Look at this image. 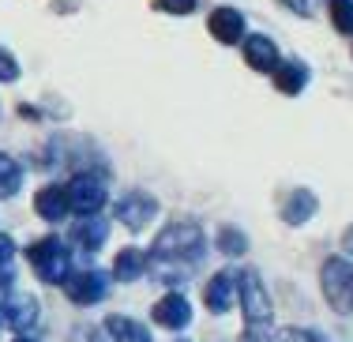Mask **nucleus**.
I'll return each mask as SVG.
<instances>
[{"mask_svg":"<svg viewBox=\"0 0 353 342\" xmlns=\"http://www.w3.org/2000/svg\"><path fill=\"white\" fill-rule=\"evenodd\" d=\"M237 294H241V274L233 271V267H225V271L214 274V279H207L203 305L211 308V312H230L233 301H237Z\"/></svg>","mask_w":353,"mask_h":342,"instance_id":"7","label":"nucleus"},{"mask_svg":"<svg viewBox=\"0 0 353 342\" xmlns=\"http://www.w3.org/2000/svg\"><path fill=\"white\" fill-rule=\"evenodd\" d=\"M150 316H154L158 328H170V331H181V328L192 323V308H188V301H184L181 294H165L162 301L150 308Z\"/></svg>","mask_w":353,"mask_h":342,"instance_id":"12","label":"nucleus"},{"mask_svg":"<svg viewBox=\"0 0 353 342\" xmlns=\"http://www.w3.org/2000/svg\"><path fill=\"white\" fill-rule=\"evenodd\" d=\"M342 245H346V252H350V256H353V226H350V230H346V237H342Z\"/></svg>","mask_w":353,"mask_h":342,"instance_id":"26","label":"nucleus"},{"mask_svg":"<svg viewBox=\"0 0 353 342\" xmlns=\"http://www.w3.org/2000/svg\"><path fill=\"white\" fill-rule=\"evenodd\" d=\"M0 312L15 331H30L38 323V301L30 294H4L0 297Z\"/></svg>","mask_w":353,"mask_h":342,"instance_id":"11","label":"nucleus"},{"mask_svg":"<svg viewBox=\"0 0 353 342\" xmlns=\"http://www.w3.org/2000/svg\"><path fill=\"white\" fill-rule=\"evenodd\" d=\"M64 290H68V297L75 305H98L109 294V274L94 271V267H90V271H75V274H68Z\"/></svg>","mask_w":353,"mask_h":342,"instance_id":"6","label":"nucleus"},{"mask_svg":"<svg viewBox=\"0 0 353 342\" xmlns=\"http://www.w3.org/2000/svg\"><path fill=\"white\" fill-rule=\"evenodd\" d=\"M19 342H30V339H19Z\"/></svg>","mask_w":353,"mask_h":342,"instance_id":"28","label":"nucleus"},{"mask_svg":"<svg viewBox=\"0 0 353 342\" xmlns=\"http://www.w3.org/2000/svg\"><path fill=\"white\" fill-rule=\"evenodd\" d=\"M245 61H248V68L252 72H259V76H271L274 68L282 64V57H279V46H274L267 34H248L245 38Z\"/></svg>","mask_w":353,"mask_h":342,"instance_id":"10","label":"nucleus"},{"mask_svg":"<svg viewBox=\"0 0 353 342\" xmlns=\"http://www.w3.org/2000/svg\"><path fill=\"white\" fill-rule=\"evenodd\" d=\"M27 260H30V267H34L38 279L53 282V286H64L68 274H72V252H68V245L57 241V237H41L38 245H30Z\"/></svg>","mask_w":353,"mask_h":342,"instance_id":"2","label":"nucleus"},{"mask_svg":"<svg viewBox=\"0 0 353 342\" xmlns=\"http://www.w3.org/2000/svg\"><path fill=\"white\" fill-rule=\"evenodd\" d=\"M316 196L308 188H297V192H290L285 196V203H282V219L290 222V226H301V222H308L316 214Z\"/></svg>","mask_w":353,"mask_h":342,"instance_id":"15","label":"nucleus"},{"mask_svg":"<svg viewBox=\"0 0 353 342\" xmlns=\"http://www.w3.org/2000/svg\"><path fill=\"white\" fill-rule=\"evenodd\" d=\"M19 185H23L19 162H15V158H8V154H0V196H15Z\"/></svg>","mask_w":353,"mask_h":342,"instance_id":"19","label":"nucleus"},{"mask_svg":"<svg viewBox=\"0 0 353 342\" xmlns=\"http://www.w3.org/2000/svg\"><path fill=\"white\" fill-rule=\"evenodd\" d=\"M113 211H117V219H121L128 230H143L158 214V203H154V196H147V192H128V196L117 199Z\"/></svg>","mask_w":353,"mask_h":342,"instance_id":"8","label":"nucleus"},{"mask_svg":"<svg viewBox=\"0 0 353 342\" xmlns=\"http://www.w3.org/2000/svg\"><path fill=\"white\" fill-rule=\"evenodd\" d=\"M331 4V23L342 34H353V0H327Z\"/></svg>","mask_w":353,"mask_h":342,"instance_id":"21","label":"nucleus"},{"mask_svg":"<svg viewBox=\"0 0 353 342\" xmlns=\"http://www.w3.org/2000/svg\"><path fill=\"white\" fill-rule=\"evenodd\" d=\"M109 237V222L98 219V214H79V222L72 226V241L83 248V252H98Z\"/></svg>","mask_w":353,"mask_h":342,"instance_id":"13","label":"nucleus"},{"mask_svg":"<svg viewBox=\"0 0 353 342\" xmlns=\"http://www.w3.org/2000/svg\"><path fill=\"white\" fill-rule=\"evenodd\" d=\"M12 79H19V61L0 46V83H12Z\"/></svg>","mask_w":353,"mask_h":342,"instance_id":"22","label":"nucleus"},{"mask_svg":"<svg viewBox=\"0 0 353 342\" xmlns=\"http://www.w3.org/2000/svg\"><path fill=\"white\" fill-rule=\"evenodd\" d=\"M274 76V87L282 90V94H301L305 90V83H308V64H301V61H282L279 68L271 72Z\"/></svg>","mask_w":353,"mask_h":342,"instance_id":"16","label":"nucleus"},{"mask_svg":"<svg viewBox=\"0 0 353 342\" xmlns=\"http://www.w3.org/2000/svg\"><path fill=\"white\" fill-rule=\"evenodd\" d=\"M248 248V237L241 233L237 226H222L218 230V252H225V256H241Z\"/></svg>","mask_w":353,"mask_h":342,"instance_id":"20","label":"nucleus"},{"mask_svg":"<svg viewBox=\"0 0 353 342\" xmlns=\"http://www.w3.org/2000/svg\"><path fill=\"white\" fill-rule=\"evenodd\" d=\"M12 260H15V245H12V237H4V233H0V279L12 271Z\"/></svg>","mask_w":353,"mask_h":342,"instance_id":"23","label":"nucleus"},{"mask_svg":"<svg viewBox=\"0 0 353 342\" xmlns=\"http://www.w3.org/2000/svg\"><path fill=\"white\" fill-rule=\"evenodd\" d=\"M158 8L170 15H188V12H196V0H158Z\"/></svg>","mask_w":353,"mask_h":342,"instance_id":"24","label":"nucleus"},{"mask_svg":"<svg viewBox=\"0 0 353 342\" xmlns=\"http://www.w3.org/2000/svg\"><path fill=\"white\" fill-rule=\"evenodd\" d=\"M143 271H147V256H143L139 248H121V252H117L113 274H117L121 282H136Z\"/></svg>","mask_w":353,"mask_h":342,"instance_id":"18","label":"nucleus"},{"mask_svg":"<svg viewBox=\"0 0 353 342\" xmlns=\"http://www.w3.org/2000/svg\"><path fill=\"white\" fill-rule=\"evenodd\" d=\"M207 237L203 230L196 226V222H173V226H165L162 233L154 237V248H150V256L154 260H196L199 252H203Z\"/></svg>","mask_w":353,"mask_h":342,"instance_id":"1","label":"nucleus"},{"mask_svg":"<svg viewBox=\"0 0 353 342\" xmlns=\"http://www.w3.org/2000/svg\"><path fill=\"white\" fill-rule=\"evenodd\" d=\"M105 331L113 335V342H150V331L143 323H136L132 316H109Z\"/></svg>","mask_w":353,"mask_h":342,"instance_id":"17","label":"nucleus"},{"mask_svg":"<svg viewBox=\"0 0 353 342\" xmlns=\"http://www.w3.org/2000/svg\"><path fill=\"white\" fill-rule=\"evenodd\" d=\"M319 282H323V297L334 312H353V263L342 260V256H331L319 271Z\"/></svg>","mask_w":353,"mask_h":342,"instance_id":"3","label":"nucleus"},{"mask_svg":"<svg viewBox=\"0 0 353 342\" xmlns=\"http://www.w3.org/2000/svg\"><path fill=\"white\" fill-rule=\"evenodd\" d=\"M282 4L297 15H312V0H282Z\"/></svg>","mask_w":353,"mask_h":342,"instance_id":"25","label":"nucleus"},{"mask_svg":"<svg viewBox=\"0 0 353 342\" xmlns=\"http://www.w3.org/2000/svg\"><path fill=\"white\" fill-rule=\"evenodd\" d=\"M241 308H245L248 331L271 328V297H267V286L259 282L256 271H245V274H241Z\"/></svg>","mask_w":353,"mask_h":342,"instance_id":"4","label":"nucleus"},{"mask_svg":"<svg viewBox=\"0 0 353 342\" xmlns=\"http://www.w3.org/2000/svg\"><path fill=\"white\" fill-rule=\"evenodd\" d=\"M68 203L75 214H98L105 207V185L98 177H90V173H79L68 185Z\"/></svg>","mask_w":353,"mask_h":342,"instance_id":"5","label":"nucleus"},{"mask_svg":"<svg viewBox=\"0 0 353 342\" xmlns=\"http://www.w3.org/2000/svg\"><path fill=\"white\" fill-rule=\"evenodd\" d=\"M34 211H38L46 222H61L64 214L72 211V203H68V188H57V185L41 188L38 196H34Z\"/></svg>","mask_w":353,"mask_h":342,"instance_id":"14","label":"nucleus"},{"mask_svg":"<svg viewBox=\"0 0 353 342\" xmlns=\"http://www.w3.org/2000/svg\"><path fill=\"white\" fill-rule=\"evenodd\" d=\"M83 335V331H79ZM83 342H98V331H87V335H83Z\"/></svg>","mask_w":353,"mask_h":342,"instance_id":"27","label":"nucleus"},{"mask_svg":"<svg viewBox=\"0 0 353 342\" xmlns=\"http://www.w3.org/2000/svg\"><path fill=\"white\" fill-rule=\"evenodd\" d=\"M207 30L218 46H237V41H245V15L237 8H214L207 15Z\"/></svg>","mask_w":353,"mask_h":342,"instance_id":"9","label":"nucleus"}]
</instances>
